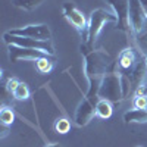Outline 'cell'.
<instances>
[{
	"label": "cell",
	"instance_id": "24",
	"mask_svg": "<svg viewBox=\"0 0 147 147\" xmlns=\"http://www.w3.org/2000/svg\"><path fill=\"white\" fill-rule=\"evenodd\" d=\"M144 60H146V65H147V53H146V56H144Z\"/></svg>",
	"mask_w": 147,
	"mask_h": 147
},
{
	"label": "cell",
	"instance_id": "9",
	"mask_svg": "<svg viewBox=\"0 0 147 147\" xmlns=\"http://www.w3.org/2000/svg\"><path fill=\"white\" fill-rule=\"evenodd\" d=\"M52 55L44 53L41 50H37V49H27V47H21V46H15L10 44L9 46V59L12 63L18 62V60L24 59V60H38L43 57H49Z\"/></svg>",
	"mask_w": 147,
	"mask_h": 147
},
{
	"label": "cell",
	"instance_id": "7",
	"mask_svg": "<svg viewBox=\"0 0 147 147\" xmlns=\"http://www.w3.org/2000/svg\"><path fill=\"white\" fill-rule=\"evenodd\" d=\"M106 2L113 7L115 15L118 18L116 30L129 32L132 30L129 24V0H106Z\"/></svg>",
	"mask_w": 147,
	"mask_h": 147
},
{
	"label": "cell",
	"instance_id": "14",
	"mask_svg": "<svg viewBox=\"0 0 147 147\" xmlns=\"http://www.w3.org/2000/svg\"><path fill=\"white\" fill-rule=\"evenodd\" d=\"M112 112H113V109H112L110 102L105 99H99V102L96 105V116H99L102 119H109L112 116Z\"/></svg>",
	"mask_w": 147,
	"mask_h": 147
},
{
	"label": "cell",
	"instance_id": "18",
	"mask_svg": "<svg viewBox=\"0 0 147 147\" xmlns=\"http://www.w3.org/2000/svg\"><path fill=\"white\" fill-rule=\"evenodd\" d=\"M15 121V113L10 107H3L0 112V124H6V125H12Z\"/></svg>",
	"mask_w": 147,
	"mask_h": 147
},
{
	"label": "cell",
	"instance_id": "21",
	"mask_svg": "<svg viewBox=\"0 0 147 147\" xmlns=\"http://www.w3.org/2000/svg\"><path fill=\"white\" fill-rule=\"evenodd\" d=\"M134 109H146L147 107V96H136L132 100Z\"/></svg>",
	"mask_w": 147,
	"mask_h": 147
},
{
	"label": "cell",
	"instance_id": "19",
	"mask_svg": "<svg viewBox=\"0 0 147 147\" xmlns=\"http://www.w3.org/2000/svg\"><path fill=\"white\" fill-rule=\"evenodd\" d=\"M121 87H122V94H124V99L129 96L131 90H132V82L128 74H121Z\"/></svg>",
	"mask_w": 147,
	"mask_h": 147
},
{
	"label": "cell",
	"instance_id": "11",
	"mask_svg": "<svg viewBox=\"0 0 147 147\" xmlns=\"http://www.w3.org/2000/svg\"><path fill=\"white\" fill-rule=\"evenodd\" d=\"M146 72H147V65L146 60H140L137 65L134 66V69L129 72V78L132 82V88H138L140 85H143V80L146 78Z\"/></svg>",
	"mask_w": 147,
	"mask_h": 147
},
{
	"label": "cell",
	"instance_id": "17",
	"mask_svg": "<svg viewBox=\"0 0 147 147\" xmlns=\"http://www.w3.org/2000/svg\"><path fill=\"white\" fill-rule=\"evenodd\" d=\"M13 97L16 100H27L30 97V88L25 82H19L16 90L13 91Z\"/></svg>",
	"mask_w": 147,
	"mask_h": 147
},
{
	"label": "cell",
	"instance_id": "1",
	"mask_svg": "<svg viewBox=\"0 0 147 147\" xmlns=\"http://www.w3.org/2000/svg\"><path fill=\"white\" fill-rule=\"evenodd\" d=\"M85 59V77L88 80V91L85 97H99V88L103 77L107 74V68L112 63V57L103 50H91L84 55Z\"/></svg>",
	"mask_w": 147,
	"mask_h": 147
},
{
	"label": "cell",
	"instance_id": "12",
	"mask_svg": "<svg viewBox=\"0 0 147 147\" xmlns=\"http://www.w3.org/2000/svg\"><path fill=\"white\" fill-rule=\"evenodd\" d=\"M118 63L124 71H129L131 72L134 69V66L137 65V62H136V53H134L132 49H125V50L119 55Z\"/></svg>",
	"mask_w": 147,
	"mask_h": 147
},
{
	"label": "cell",
	"instance_id": "8",
	"mask_svg": "<svg viewBox=\"0 0 147 147\" xmlns=\"http://www.w3.org/2000/svg\"><path fill=\"white\" fill-rule=\"evenodd\" d=\"M99 102V97H85L80 103L77 112H75V124L78 127H85L88 122L96 116V105Z\"/></svg>",
	"mask_w": 147,
	"mask_h": 147
},
{
	"label": "cell",
	"instance_id": "13",
	"mask_svg": "<svg viewBox=\"0 0 147 147\" xmlns=\"http://www.w3.org/2000/svg\"><path fill=\"white\" fill-rule=\"evenodd\" d=\"M125 124H146L147 122V110L146 109H132L124 115Z\"/></svg>",
	"mask_w": 147,
	"mask_h": 147
},
{
	"label": "cell",
	"instance_id": "15",
	"mask_svg": "<svg viewBox=\"0 0 147 147\" xmlns=\"http://www.w3.org/2000/svg\"><path fill=\"white\" fill-rule=\"evenodd\" d=\"M53 62H55V57L53 56H49V57H43L35 60V66L38 69V72L41 74H49L53 68Z\"/></svg>",
	"mask_w": 147,
	"mask_h": 147
},
{
	"label": "cell",
	"instance_id": "20",
	"mask_svg": "<svg viewBox=\"0 0 147 147\" xmlns=\"http://www.w3.org/2000/svg\"><path fill=\"white\" fill-rule=\"evenodd\" d=\"M71 129V122L65 118H59L56 122H55V131L59 132V134H66L69 132Z\"/></svg>",
	"mask_w": 147,
	"mask_h": 147
},
{
	"label": "cell",
	"instance_id": "2",
	"mask_svg": "<svg viewBox=\"0 0 147 147\" xmlns=\"http://www.w3.org/2000/svg\"><path fill=\"white\" fill-rule=\"evenodd\" d=\"M106 22H118L116 15L110 13V12L105 10V9H96L90 13V19H88V38L87 43H82L81 46V53L85 55L91 50H94L93 46L96 43L97 35L100 34L102 28Z\"/></svg>",
	"mask_w": 147,
	"mask_h": 147
},
{
	"label": "cell",
	"instance_id": "5",
	"mask_svg": "<svg viewBox=\"0 0 147 147\" xmlns=\"http://www.w3.org/2000/svg\"><path fill=\"white\" fill-rule=\"evenodd\" d=\"M63 16L81 34L84 43H87V38H88V24H87V21H85L84 13L75 6V3H72V2H65L63 3Z\"/></svg>",
	"mask_w": 147,
	"mask_h": 147
},
{
	"label": "cell",
	"instance_id": "16",
	"mask_svg": "<svg viewBox=\"0 0 147 147\" xmlns=\"http://www.w3.org/2000/svg\"><path fill=\"white\" fill-rule=\"evenodd\" d=\"M44 0H12V3H13L16 7H21L24 10H32L35 7H38Z\"/></svg>",
	"mask_w": 147,
	"mask_h": 147
},
{
	"label": "cell",
	"instance_id": "23",
	"mask_svg": "<svg viewBox=\"0 0 147 147\" xmlns=\"http://www.w3.org/2000/svg\"><path fill=\"white\" fill-rule=\"evenodd\" d=\"M46 147H60L59 144H49V146H46Z\"/></svg>",
	"mask_w": 147,
	"mask_h": 147
},
{
	"label": "cell",
	"instance_id": "6",
	"mask_svg": "<svg viewBox=\"0 0 147 147\" xmlns=\"http://www.w3.org/2000/svg\"><path fill=\"white\" fill-rule=\"evenodd\" d=\"M129 24L137 37L147 32V15L140 0H129Z\"/></svg>",
	"mask_w": 147,
	"mask_h": 147
},
{
	"label": "cell",
	"instance_id": "3",
	"mask_svg": "<svg viewBox=\"0 0 147 147\" xmlns=\"http://www.w3.org/2000/svg\"><path fill=\"white\" fill-rule=\"evenodd\" d=\"M99 99H105L112 103H118L124 99L121 87V75L115 72H107L102 80L100 88H99Z\"/></svg>",
	"mask_w": 147,
	"mask_h": 147
},
{
	"label": "cell",
	"instance_id": "10",
	"mask_svg": "<svg viewBox=\"0 0 147 147\" xmlns=\"http://www.w3.org/2000/svg\"><path fill=\"white\" fill-rule=\"evenodd\" d=\"M13 35L19 37H28V38H35V40H52V31L46 24H40V25H27L24 28H16L9 31Z\"/></svg>",
	"mask_w": 147,
	"mask_h": 147
},
{
	"label": "cell",
	"instance_id": "4",
	"mask_svg": "<svg viewBox=\"0 0 147 147\" xmlns=\"http://www.w3.org/2000/svg\"><path fill=\"white\" fill-rule=\"evenodd\" d=\"M3 40L7 46L15 44V46L27 47V49H37V50H41V52L49 53L52 56L55 55V47L52 44V40H35V38H28V37L13 35L10 32L3 34Z\"/></svg>",
	"mask_w": 147,
	"mask_h": 147
},
{
	"label": "cell",
	"instance_id": "22",
	"mask_svg": "<svg viewBox=\"0 0 147 147\" xmlns=\"http://www.w3.org/2000/svg\"><path fill=\"white\" fill-rule=\"evenodd\" d=\"M140 3H141V6H143V9L146 12V15H147V0H140Z\"/></svg>",
	"mask_w": 147,
	"mask_h": 147
}]
</instances>
